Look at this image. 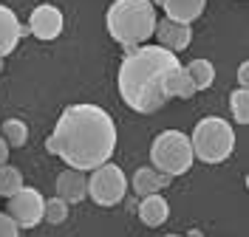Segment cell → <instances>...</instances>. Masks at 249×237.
I'll use <instances>...</instances> for the list:
<instances>
[{
    "label": "cell",
    "mask_w": 249,
    "mask_h": 237,
    "mask_svg": "<svg viewBox=\"0 0 249 237\" xmlns=\"http://www.w3.org/2000/svg\"><path fill=\"white\" fill-rule=\"evenodd\" d=\"M46 150L51 156H60L68 170L91 173L113 156L116 125L99 105H68L60 113L54 133L46 139Z\"/></svg>",
    "instance_id": "1"
},
{
    "label": "cell",
    "mask_w": 249,
    "mask_h": 237,
    "mask_svg": "<svg viewBox=\"0 0 249 237\" xmlns=\"http://www.w3.org/2000/svg\"><path fill=\"white\" fill-rule=\"evenodd\" d=\"M181 65L176 54L164 51L161 46H139L124 54L119 63V96L122 102L136 113H156L167 99L161 91V77L167 68Z\"/></svg>",
    "instance_id": "2"
},
{
    "label": "cell",
    "mask_w": 249,
    "mask_h": 237,
    "mask_svg": "<svg viewBox=\"0 0 249 237\" xmlns=\"http://www.w3.org/2000/svg\"><path fill=\"white\" fill-rule=\"evenodd\" d=\"M156 20L153 0H113L105 15V26L119 46L133 51L153 37Z\"/></svg>",
    "instance_id": "3"
},
{
    "label": "cell",
    "mask_w": 249,
    "mask_h": 237,
    "mask_svg": "<svg viewBox=\"0 0 249 237\" xmlns=\"http://www.w3.org/2000/svg\"><path fill=\"white\" fill-rule=\"evenodd\" d=\"M190 147L193 158H198L204 164H221L232 156L235 150V133L232 125L221 116H207L190 133Z\"/></svg>",
    "instance_id": "4"
},
{
    "label": "cell",
    "mask_w": 249,
    "mask_h": 237,
    "mask_svg": "<svg viewBox=\"0 0 249 237\" xmlns=\"http://www.w3.org/2000/svg\"><path fill=\"white\" fill-rule=\"evenodd\" d=\"M193 147H190V136L181 130H164L159 133L150 144V164L156 173L161 175H184L193 167Z\"/></svg>",
    "instance_id": "5"
},
{
    "label": "cell",
    "mask_w": 249,
    "mask_h": 237,
    "mask_svg": "<svg viewBox=\"0 0 249 237\" xmlns=\"http://www.w3.org/2000/svg\"><path fill=\"white\" fill-rule=\"evenodd\" d=\"M88 178V198H91L96 206H116L124 201V192H127V175L122 173L119 164H102L91 170Z\"/></svg>",
    "instance_id": "6"
},
{
    "label": "cell",
    "mask_w": 249,
    "mask_h": 237,
    "mask_svg": "<svg viewBox=\"0 0 249 237\" xmlns=\"http://www.w3.org/2000/svg\"><path fill=\"white\" fill-rule=\"evenodd\" d=\"M6 215L17 223V229H34L43 223V209H46V198L43 192L34 187H23L15 192L12 198H6Z\"/></svg>",
    "instance_id": "7"
},
{
    "label": "cell",
    "mask_w": 249,
    "mask_h": 237,
    "mask_svg": "<svg viewBox=\"0 0 249 237\" xmlns=\"http://www.w3.org/2000/svg\"><path fill=\"white\" fill-rule=\"evenodd\" d=\"M62 12L51 3H40L29 17V34H34L37 40H57L62 34Z\"/></svg>",
    "instance_id": "8"
},
{
    "label": "cell",
    "mask_w": 249,
    "mask_h": 237,
    "mask_svg": "<svg viewBox=\"0 0 249 237\" xmlns=\"http://www.w3.org/2000/svg\"><path fill=\"white\" fill-rule=\"evenodd\" d=\"M23 37H29V26H23L15 12L0 3V60H6L15 51Z\"/></svg>",
    "instance_id": "9"
},
{
    "label": "cell",
    "mask_w": 249,
    "mask_h": 237,
    "mask_svg": "<svg viewBox=\"0 0 249 237\" xmlns=\"http://www.w3.org/2000/svg\"><path fill=\"white\" fill-rule=\"evenodd\" d=\"M156 40H159V46L164 48V51H170V54H178V51H184L190 43H193V29L190 26H178V23H173V20H156Z\"/></svg>",
    "instance_id": "10"
},
{
    "label": "cell",
    "mask_w": 249,
    "mask_h": 237,
    "mask_svg": "<svg viewBox=\"0 0 249 237\" xmlns=\"http://www.w3.org/2000/svg\"><path fill=\"white\" fill-rule=\"evenodd\" d=\"M57 198L65 201V204H79L88 198V178L85 173H77V170H65V173L57 175Z\"/></svg>",
    "instance_id": "11"
},
{
    "label": "cell",
    "mask_w": 249,
    "mask_h": 237,
    "mask_svg": "<svg viewBox=\"0 0 249 237\" xmlns=\"http://www.w3.org/2000/svg\"><path fill=\"white\" fill-rule=\"evenodd\" d=\"M156 3L164 9V17L178 26H190L193 20H198L207 6V0H156Z\"/></svg>",
    "instance_id": "12"
},
{
    "label": "cell",
    "mask_w": 249,
    "mask_h": 237,
    "mask_svg": "<svg viewBox=\"0 0 249 237\" xmlns=\"http://www.w3.org/2000/svg\"><path fill=\"white\" fill-rule=\"evenodd\" d=\"M170 181H173L170 175L156 173L153 167H139L130 178V187L139 198H147V195H161V190L170 187Z\"/></svg>",
    "instance_id": "13"
},
{
    "label": "cell",
    "mask_w": 249,
    "mask_h": 237,
    "mask_svg": "<svg viewBox=\"0 0 249 237\" xmlns=\"http://www.w3.org/2000/svg\"><path fill=\"white\" fill-rule=\"evenodd\" d=\"M161 91H164V99H193L196 96V88H193V79L187 77V71L181 65L176 68H167L164 77H161Z\"/></svg>",
    "instance_id": "14"
},
{
    "label": "cell",
    "mask_w": 249,
    "mask_h": 237,
    "mask_svg": "<svg viewBox=\"0 0 249 237\" xmlns=\"http://www.w3.org/2000/svg\"><path fill=\"white\" fill-rule=\"evenodd\" d=\"M136 215H139V221L144 223V226L159 229L161 223H167V218H170V204L164 201V195H147V198L139 201Z\"/></svg>",
    "instance_id": "15"
},
{
    "label": "cell",
    "mask_w": 249,
    "mask_h": 237,
    "mask_svg": "<svg viewBox=\"0 0 249 237\" xmlns=\"http://www.w3.org/2000/svg\"><path fill=\"white\" fill-rule=\"evenodd\" d=\"M184 71H187V77L193 79L196 94H198V91H207V88L215 82V68H213V63H210V60H193Z\"/></svg>",
    "instance_id": "16"
},
{
    "label": "cell",
    "mask_w": 249,
    "mask_h": 237,
    "mask_svg": "<svg viewBox=\"0 0 249 237\" xmlns=\"http://www.w3.org/2000/svg\"><path fill=\"white\" fill-rule=\"evenodd\" d=\"M26 187V181H23V173L12 167V164H3L0 167V198H12L15 192H20Z\"/></svg>",
    "instance_id": "17"
},
{
    "label": "cell",
    "mask_w": 249,
    "mask_h": 237,
    "mask_svg": "<svg viewBox=\"0 0 249 237\" xmlns=\"http://www.w3.org/2000/svg\"><path fill=\"white\" fill-rule=\"evenodd\" d=\"M0 136H3V142L9 144V147H26V142H29V127H26V122H20V119H6Z\"/></svg>",
    "instance_id": "18"
},
{
    "label": "cell",
    "mask_w": 249,
    "mask_h": 237,
    "mask_svg": "<svg viewBox=\"0 0 249 237\" xmlns=\"http://www.w3.org/2000/svg\"><path fill=\"white\" fill-rule=\"evenodd\" d=\"M230 111L238 125H249V91L247 88H235L230 94Z\"/></svg>",
    "instance_id": "19"
},
{
    "label": "cell",
    "mask_w": 249,
    "mask_h": 237,
    "mask_svg": "<svg viewBox=\"0 0 249 237\" xmlns=\"http://www.w3.org/2000/svg\"><path fill=\"white\" fill-rule=\"evenodd\" d=\"M65 218H68V204L60 201L57 195H54V198H48L46 209H43V221L51 223V226H57V223H65Z\"/></svg>",
    "instance_id": "20"
},
{
    "label": "cell",
    "mask_w": 249,
    "mask_h": 237,
    "mask_svg": "<svg viewBox=\"0 0 249 237\" xmlns=\"http://www.w3.org/2000/svg\"><path fill=\"white\" fill-rule=\"evenodd\" d=\"M0 237H20V229H17V223L6 215V212H0Z\"/></svg>",
    "instance_id": "21"
},
{
    "label": "cell",
    "mask_w": 249,
    "mask_h": 237,
    "mask_svg": "<svg viewBox=\"0 0 249 237\" xmlns=\"http://www.w3.org/2000/svg\"><path fill=\"white\" fill-rule=\"evenodd\" d=\"M238 82H241V88H249V63H241V68H238Z\"/></svg>",
    "instance_id": "22"
},
{
    "label": "cell",
    "mask_w": 249,
    "mask_h": 237,
    "mask_svg": "<svg viewBox=\"0 0 249 237\" xmlns=\"http://www.w3.org/2000/svg\"><path fill=\"white\" fill-rule=\"evenodd\" d=\"M3 164H9V144L3 142V136H0V167Z\"/></svg>",
    "instance_id": "23"
},
{
    "label": "cell",
    "mask_w": 249,
    "mask_h": 237,
    "mask_svg": "<svg viewBox=\"0 0 249 237\" xmlns=\"http://www.w3.org/2000/svg\"><path fill=\"white\" fill-rule=\"evenodd\" d=\"M164 237H181V235H164Z\"/></svg>",
    "instance_id": "24"
},
{
    "label": "cell",
    "mask_w": 249,
    "mask_h": 237,
    "mask_svg": "<svg viewBox=\"0 0 249 237\" xmlns=\"http://www.w3.org/2000/svg\"><path fill=\"white\" fill-rule=\"evenodd\" d=\"M0 71H3V60H0Z\"/></svg>",
    "instance_id": "25"
}]
</instances>
